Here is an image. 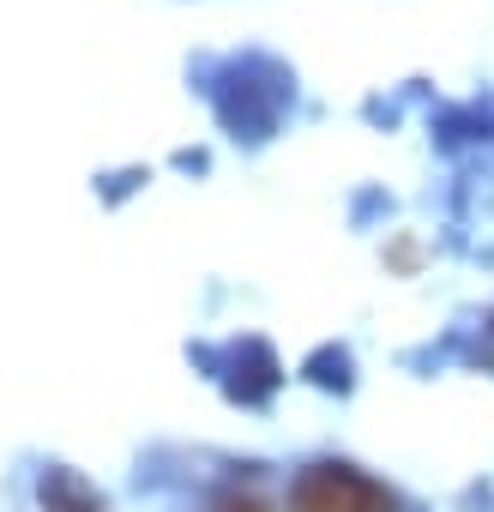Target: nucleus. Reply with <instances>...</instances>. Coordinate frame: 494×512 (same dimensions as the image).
Listing matches in <instances>:
<instances>
[{"mask_svg": "<svg viewBox=\"0 0 494 512\" xmlns=\"http://www.w3.org/2000/svg\"><path fill=\"white\" fill-rule=\"evenodd\" d=\"M290 512H398V494L356 464L320 458L290 482Z\"/></svg>", "mask_w": 494, "mask_h": 512, "instance_id": "nucleus-1", "label": "nucleus"}, {"mask_svg": "<svg viewBox=\"0 0 494 512\" xmlns=\"http://www.w3.org/2000/svg\"><path fill=\"white\" fill-rule=\"evenodd\" d=\"M223 512H254V506H223Z\"/></svg>", "mask_w": 494, "mask_h": 512, "instance_id": "nucleus-2", "label": "nucleus"}]
</instances>
